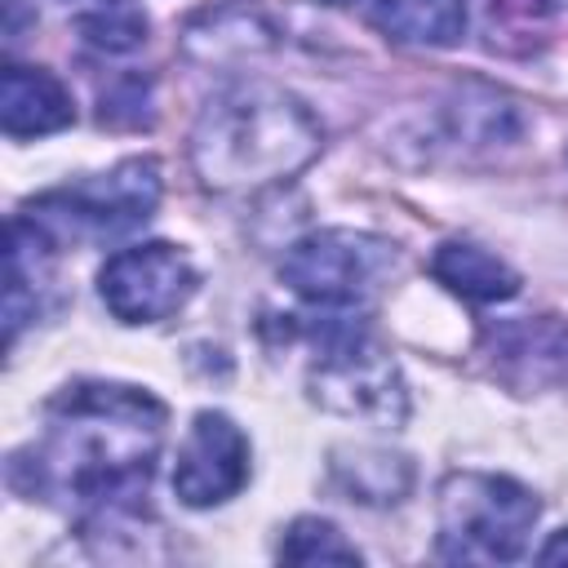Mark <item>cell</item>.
Listing matches in <instances>:
<instances>
[{
  "mask_svg": "<svg viewBox=\"0 0 568 568\" xmlns=\"http://www.w3.org/2000/svg\"><path fill=\"white\" fill-rule=\"evenodd\" d=\"M164 444V404L124 382H71L44 408V435L9 466L18 493L84 519L133 510Z\"/></svg>",
  "mask_w": 568,
  "mask_h": 568,
  "instance_id": "obj_1",
  "label": "cell"
},
{
  "mask_svg": "<svg viewBox=\"0 0 568 568\" xmlns=\"http://www.w3.org/2000/svg\"><path fill=\"white\" fill-rule=\"evenodd\" d=\"M324 146L320 120L284 89L248 80L217 93L191 129L195 178L217 195H248L288 182Z\"/></svg>",
  "mask_w": 568,
  "mask_h": 568,
  "instance_id": "obj_2",
  "label": "cell"
},
{
  "mask_svg": "<svg viewBox=\"0 0 568 568\" xmlns=\"http://www.w3.org/2000/svg\"><path fill=\"white\" fill-rule=\"evenodd\" d=\"M537 515L541 501L519 479L453 470L439 484V555L448 564H515Z\"/></svg>",
  "mask_w": 568,
  "mask_h": 568,
  "instance_id": "obj_3",
  "label": "cell"
},
{
  "mask_svg": "<svg viewBox=\"0 0 568 568\" xmlns=\"http://www.w3.org/2000/svg\"><path fill=\"white\" fill-rule=\"evenodd\" d=\"M311 337H315V364L306 386L320 408L373 426L404 422L408 413L404 377L355 315H324V324H315Z\"/></svg>",
  "mask_w": 568,
  "mask_h": 568,
  "instance_id": "obj_4",
  "label": "cell"
},
{
  "mask_svg": "<svg viewBox=\"0 0 568 568\" xmlns=\"http://www.w3.org/2000/svg\"><path fill=\"white\" fill-rule=\"evenodd\" d=\"M160 204V164L155 160H120L115 169L36 195L18 217H27L53 248L80 240H115L142 226Z\"/></svg>",
  "mask_w": 568,
  "mask_h": 568,
  "instance_id": "obj_5",
  "label": "cell"
},
{
  "mask_svg": "<svg viewBox=\"0 0 568 568\" xmlns=\"http://www.w3.org/2000/svg\"><path fill=\"white\" fill-rule=\"evenodd\" d=\"M395 262L399 253L390 240L351 226H328L311 231L284 253L280 280L302 302H315L324 311H355L390 280Z\"/></svg>",
  "mask_w": 568,
  "mask_h": 568,
  "instance_id": "obj_6",
  "label": "cell"
},
{
  "mask_svg": "<svg viewBox=\"0 0 568 568\" xmlns=\"http://www.w3.org/2000/svg\"><path fill=\"white\" fill-rule=\"evenodd\" d=\"M195 266L182 248L151 240L106 257L98 271V297L120 324H160L195 293Z\"/></svg>",
  "mask_w": 568,
  "mask_h": 568,
  "instance_id": "obj_7",
  "label": "cell"
},
{
  "mask_svg": "<svg viewBox=\"0 0 568 568\" xmlns=\"http://www.w3.org/2000/svg\"><path fill=\"white\" fill-rule=\"evenodd\" d=\"M248 484V439L244 430L226 417V413H195L182 448H178V466H173V493L191 506H222L231 501L240 488Z\"/></svg>",
  "mask_w": 568,
  "mask_h": 568,
  "instance_id": "obj_8",
  "label": "cell"
},
{
  "mask_svg": "<svg viewBox=\"0 0 568 568\" xmlns=\"http://www.w3.org/2000/svg\"><path fill=\"white\" fill-rule=\"evenodd\" d=\"M75 120L71 89L44 71V67H18L9 62L0 75V129L9 138H40L58 133Z\"/></svg>",
  "mask_w": 568,
  "mask_h": 568,
  "instance_id": "obj_9",
  "label": "cell"
},
{
  "mask_svg": "<svg viewBox=\"0 0 568 568\" xmlns=\"http://www.w3.org/2000/svg\"><path fill=\"white\" fill-rule=\"evenodd\" d=\"M430 275L466 302H506L519 293V275L497 253H488L470 240H444L430 253Z\"/></svg>",
  "mask_w": 568,
  "mask_h": 568,
  "instance_id": "obj_10",
  "label": "cell"
},
{
  "mask_svg": "<svg viewBox=\"0 0 568 568\" xmlns=\"http://www.w3.org/2000/svg\"><path fill=\"white\" fill-rule=\"evenodd\" d=\"M373 27L395 44L448 49L466 36V0H373Z\"/></svg>",
  "mask_w": 568,
  "mask_h": 568,
  "instance_id": "obj_11",
  "label": "cell"
},
{
  "mask_svg": "<svg viewBox=\"0 0 568 568\" xmlns=\"http://www.w3.org/2000/svg\"><path fill=\"white\" fill-rule=\"evenodd\" d=\"M333 475L355 501H368V506H386L408 493V462L390 453H368V448L333 453Z\"/></svg>",
  "mask_w": 568,
  "mask_h": 568,
  "instance_id": "obj_12",
  "label": "cell"
},
{
  "mask_svg": "<svg viewBox=\"0 0 568 568\" xmlns=\"http://www.w3.org/2000/svg\"><path fill=\"white\" fill-rule=\"evenodd\" d=\"M75 27L98 53H129L146 40V13L133 0H89L80 4Z\"/></svg>",
  "mask_w": 568,
  "mask_h": 568,
  "instance_id": "obj_13",
  "label": "cell"
},
{
  "mask_svg": "<svg viewBox=\"0 0 568 568\" xmlns=\"http://www.w3.org/2000/svg\"><path fill=\"white\" fill-rule=\"evenodd\" d=\"M280 559L284 564H359V550L328 519L302 515L288 524V532L280 541Z\"/></svg>",
  "mask_w": 568,
  "mask_h": 568,
  "instance_id": "obj_14",
  "label": "cell"
},
{
  "mask_svg": "<svg viewBox=\"0 0 568 568\" xmlns=\"http://www.w3.org/2000/svg\"><path fill=\"white\" fill-rule=\"evenodd\" d=\"M133 106H146V84L138 80V75H129V80H120L111 93H102V124H146V115L142 111H133Z\"/></svg>",
  "mask_w": 568,
  "mask_h": 568,
  "instance_id": "obj_15",
  "label": "cell"
},
{
  "mask_svg": "<svg viewBox=\"0 0 568 568\" xmlns=\"http://www.w3.org/2000/svg\"><path fill=\"white\" fill-rule=\"evenodd\" d=\"M537 559H541V564H568V528L550 532V541L537 550Z\"/></svg>",
  "mask_w": 568,
  "mask_h": 568,
  "instance_id": "obj_16",
  "label": "cell"
},
{
  "mask_svg": "<svg viewBox=\"0 0 568 568\" xmlns=\"http://www.w3.org/2000/svg\"><path fill=\"white\" fill-rule=\"evenodd\" d=\"M324 4H333V9H346V4H355V0H324Z\"/></svg>",
  "mask_w": 568,
  "mask_h": 568,
  "instance_id": "obj_17",
  "label": "cell"
}]
</instances>
